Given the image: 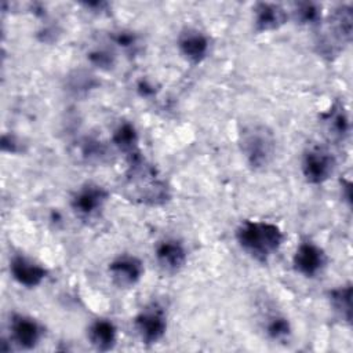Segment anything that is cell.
<instances>
[{
	"mask_svg": "<svg viewBox=\"0 0 353 353\" xmlns=\"http://www.w3.org/2000/svg\"><path fill=\"white\" fill-rule=\"evenodd\" d=\"M125 196L137 203L146 205H161L171 197L167 182L159 175L154 165L149 164L139 153L127 157Z\"/></svg>",
	"mask_w": 353,
	"mask_h": 353,
	"instance_id": "1",
	"label": "cell"
},
{
	"mask_svg": "<svg viewBox=\"0 0 353 353\" xmlns=\"http://www.w3.org/2000/svg\"><path fill=\"white\" fill-rule=\"evenodd\" d=\"M236 241L240 248L258 262H268L281 247L284 233L269 221H243L236 229Z\"/></svg>",
	"mask_w": 353,
	"mask_h": 353,
	"instance_id": "2",
	"label": "cell"
},
{
	"mask_svg": "<svg viewBox=\"0 0 353 353\" xmlns=\"http://www.w3.org/2000/svg\"><path fill=\"white\" fill-rule=\"evenodd\" d=\"M240 152L252 170L266 168L276 154V137L265 124H251L239 135Z\"/></svg>",
	"mask_w": 353,
	"mask_h": 353,
	"instance_id": "3",
	"label": "cell"
},
{
	"mask_svg": "<svg viewBox=\"0 0 353 353\" xmlns=\"http://www.w3.org/2000/svg\"><path fill=\"white\" fill-rule=\"evenodd\" d=\"M352 25H353V8L352 4L338 6L328 22V28L319 39V52L324 57H336L352 41Z\"/></svg>",
	"mask_w": 353,
	"mask_h": 353,
	"instance_id": "4",
	"label": "cell"
},
{
	"mask_svg": "<svg viewBox=\"0 0 353 353\" xmlns=\"http://www.w3.org/2000/svg\"><path fill=\"white\" fill-rule=\"evenodd\" d=\"M335 167L336 160L325 146L312 145L303 152L301 170L305 181L310 185H321L328 181Z\"/></svg>",
	"mask_w": 353,
	"mask_h": 353,
	"instance_id": "5",
	"label": "cell"
},
{
	"mask_svg": "<svg viewBox=\"0 0 353 353\" xmlns=\"http://www.w3.org/2000/svg\"><path fill=\"white\" fill-rule=\"evenodd\" d=\"M134 328L145 345H154L167 331V313L159 303H150L134 317Z\"/></svg>",
	"mask_w": 353,
	"mask_h": 353,
	"instance_id": "6",
	"label": "cell"
},
{
	"mask_svg": "<svg viewBox=\"0 0 353 353\" xmlns=\"http://www.w3.org/2000/svg\"><path fill=\"white\" fill-rule=\"evenodd\" d=\"M109 200V192L98 185L88 182L80 186L70 199V207L81 219H91L99 215Z\"/></svg>",
	"mask_w": 353,
	"mask_h": 353,
	"instance_id": "7",
	"label": "cell"
},
{
	"mask_svg": "<svg viewBox=\"0 0 353 353\" xmlns=\"http://www.w3.org/2000/svg\"><path fill=\"white\" fill-rule=\"evenodd\" d=\"M327 263L328 256L325 251L319 244L309 240L299 243L292 255L294 269L307 279H314L321 274Z\"/></svg>",
	"mask_w": 353,
	"mask_h": 353,
	"instance_id": "8",
	"label": "cell"
},
{
	"mask_svg": "<svg viewBox=\"0 0 353 353\" xmlns=\"http://www.w3.org/2000/svg\"><path fill=\"white\" fill-rule=\"evenodd\" d=\"M8 328L10 341L23 350L34 349L44 335L41 324L36 319L22 313H12Z\"/></svg>",
	"mask_w": 353,
	"mask_h": 353,
	"instance_id": "9",
	"label": "cell"
},
{
	"mask_svg": "<svg viewBox=\"0 0 353 353\" xmlns=\"http://www.w3.org/2000/svg\"><path fill=\"white\" fill-rule=\"evenodd\" d=\"M108 273L119 288H131L138 284L145 273L143 262L131 254H121L110 261Z\"/></svg>",
	"mask_w": 353,
	"mask_h": 353,
	"instance_id": "10",
	"label": "cell"
},
{
	"mask_svg": "<svg viewBox=\"0 0 353 353\" xmlns=\"http://www.w3.org/2000/svg\"><path fill=\"white\" fill-rule=\"evenodd\" d=\"M8 269L11 277L25 288L39 287L47 279L48 274V270L41 263L22 254L12 255V258L10 259Z\"/></svg>",
	"mask_w": 353,
	"mask_h": 353,
	"instance_id": "11",
	"label": "cell"
},
{
	"mask_svg": "<svg viewBox=\"0 0 353 353\" xmlns=\"http://www.w3.org/2000/svg\"><path fill=\"white\" fill-rule=\"evenodd\" d=\"M176 43L179 54L192 65L201 63L210 54V37L196 28L183 29Z\"/></svg>",
	"mask_w": 353,
	"mask_h": 353,
	"instance_id": "12",
	"label": "cell"
},
{
	"mask_svg": "<svg viewBox=\"0 0 353 353\" xmlns=\"http://www.w3.org/2000/svg\"><path fill=\"white\" fill-rule=\"evenodd\" d=\"M154 258L163 272L172 274L178 273L186 265L188 250L181 240L167 237L156 244Z\"/></svg>",
	"mask_w": 353,
	"mask_h": 353,
	"instance_id": "13",
	"label": "cell"
},
{
	"mask_svg": "<svg viewBox=\"0 0 353 353\" xmlns=\"http://www.w3.org/2000/svg\"><path fill=\"white\" fill-rule=\"evenodd\" d=\"M254 29L258 33H266L280 29L288 19L287 11L277 3L258 1L252 7Z\"/></svg>",
	"mask_w": 353,
	"mask_h": 353,
	"instance_id": "14",
	"label": "cell"
},
{
	"mask_svg": "<svg viewBox=\"0 0 353 353\" xmlns=\"http://www.w3.org/2000/svg\"><path fill=\"white\" fill-rule=\"evenodd\" d=\"M87 339L95 350L109 352L117 343V327L109 319H95L87 328Z\"/></svg>",
	"mask_w": 353,
	"mask_h": 353,
	"instance_id": "15",
	"label": "cell"
},
{
	"mask_svg": "<svg viewBox=\"0 0 353 353\" xmlns=\"http://www.w3.org/2000/svg\"><path fill=\"white\" fill-rule=\"evenodd\" d=\"M321 119L327 127V131L334 139L343 141L350 131V121L343 105L334 103L328 112L321 114Z\"/></svg>",
	"mask_w": 353,
	"mask_h": 353,
	"instance_id": "16",
	"label": "cell"
},
{
	"mask_svg": "<svg viewBox=\"0 0 353 353\" xmlns=\"http://www.w3.org/2000/svg\"><path fill=\"white\" fill-rule=\"evenodd\" d=\"M112 142L127 157L139 153V135L135 125L130 121H123L114 128L112 134Z\"/></svg>",
	"mask_w": 353,
	"mask_h": 353,
	"instance_id": "17",
	"label": "cell"
},
{
	"mask_svg": "<svg viewBox=\"0 0 353 353\" xmlns=\"http://www.w3.org/2000/svg\"><path fill=\"white\" fill-rule=\"evenodd\" d=\"M352 296L353 288L350 283H346L328 291V299L332 310L341 320L346 321L347 324H350L352 321Z\"/></svg>",
	"mask_w": 353,
	"mask_h": 353,
	"instance_id": "18",
	"label": "cell"
},
{
	"mask_svg": "<svg viewBox=\"0 0 353 353\" xmlns=\"http://www.w3.org/2000/svg\"><path fill=\"white\" fill-rule=\"evenodd\" d=\"M263 330L270 341L279 343H287L292 335V327L290 320L280 313H272L266 316Z\"/></svg>",
	"mask_w": 353,
	"mask_h": 353,
	"instance_id": "19",
	"label": "cell"
},
{
	"mask_svg": "<svg viewBox=\"0 0 353 353\" xmlns=\"http://www.w3.org/2000/svg\"><path fill=\"white\" fill-rule=\"evenodd\" d=\"M292 15L299 25L317 26L321 22V6L314 1H299L294 4Z\"/></svg>",
	"mask_w": 353,
	"mask_h": 353,
	"instance_id": "20",
	"label": "cell"
},
{
	"mask_svg": "<svg viewBox=\"0 0 353 353\" xmlns=\"http://www.w3.org/2000/svg\"><path fill=\"white\" fill-rule=\"evenodd\" d=\"M88 61L101 69H110L114 65V55L105 48H95L88 54Z\"/></svg>",
	"mask_w": 353,
	"mask_h": 353,
	"instance_id": "21",
	"label": "cell"
},
{
	"mask_svg": "<svg viewBox=\"0 0 353 353\" xmlns=\"http://www.w3.org/2000/svg\"><path fill=\"white\" fill-rule=\"evenodd\" d=\"M81 153H83V157H85L87 160H99L101 157L105 156V148L101 145V142L88 139L83 143Z\"/></svg>",
	"mask_w": 353,
	"mask_h": 353,
	"instance_id": "22",
	"label": "cell"
},
{
	"mask_svg": "<svg viewBox=\"0 0 353 353\" xmlns=\"http://www.w3.org/2000/svg\"><path fill=\"white\" fill-rule=\"evenodd\" d=\"M113 41L121 48H132L137 44V36L130 30H120L113 34Z\"/></svg>",
	"mask_w": 353,
	"mask_h": 353,
	"instance_id": "23",
	"label": "cell"
}]
</instances>
